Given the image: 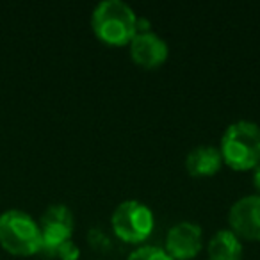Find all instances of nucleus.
<instances>
[{"label":"nucleus","mask_w":260,"mask_h":260,"mask_svg":"<svg viewBox=\"0 0 260 260\" xmlns=\"http://www.w3.org/2000/svg\"><path fill=\"white\" fill-rule=\"evenodd\" d=\"M219 152L224 162L234 170H253L260 164V126L249 119L230 123L223 132Z\"/></svg>","instance_id":"obj_1"},{"label":"nucleus","mask_w":260,"mask_h":260,"mask_svg":"<svg viewBox=\"0 0 260 260\" xmlns=\"http://www.w3.org/2000/svg\"><path fill=\"white\" fill-rule=\"evenodd\" d=\"M138 15L125 0H102L91 15V27L107 45H126L136 36Z\"/></svg>","instance_id":"obj_2"},{"label":"nucleus","mask_w":260,"mask_h":260,"mask_svg":"<svg viewBox=\"0 0 260 260\" xmlns=\"http://www.w3.org/2000/svg\"><path fill=\"white\" fill-rule=\"evenodd\" d=\"M0 244L15 255H34L41 248V230L29 212L9 209L0 214Z\"/></svg>","instance_id":"obj_3"},{"label":"nucleus","mask_w":260,"mask_h":260,"mask_svg":"<svg viewBox=\"0 0 260 260\" xmlns=\"http://www.w3.org/2000/svg\"><path fill=\"white\" fill-rule=\"evenodd\" d=\"M155 224V217L148 205L139 200H125L114 209L111 216V226L116 237L125 242L139 244L150 237Z\"/></svg>","instance_id":"obj_4"},{"label":"nucleus","mask_w":260,"mask_h":260,"mask_svg":"<svg viewBox=\"0 0 260 260\" xmlns=\"http://www.w3.org/2000/svg\"><path fill=\"white\" fill-rule=\"evenodd\" d=\"M41 230V248L40 253L47 258H54L55 249L61 242L72 239L75 217L68 205L64 203H52L45 209L40 217Z\"/></svg>","instance_id":"obj_5"},{"label":"nucleus","mask_w":260,"mask_h":260,"mask_svg":"<svg viewBox=\"0 0 260 260\" xmlns=\"http://www.w3.org/2000/svg\"><path fill=\"white\" fill-rule=\"evenodd\" d=\"M203 232L194 221H180L166 234V253L173 260H191L202 251Z\"/></svg>","instance_id":"obj_6"},{"label":"nucleus","mask_w":260,"mask_h":260,"mask_svg":"<svg viewBox=\"0 0 260 260\" xmlns=\"http://www.w3.org/2000/svg\"><path fill=\"white\" fill-rule=\"evenodd\" d=\"M230 230L239 239L260 241V194H248L239 198L228 212Z\"/></svg>","instance_id":"obj_7"},{"label":"nucleus","mask_w":260,"mask_h":260,"mask_svg":"<svg viewBox=\"0 0 260 260\" xmlns=\"http://www.w3.org/2000/svg\"><path fill=\"white\" fill-rule=\"evenodd\" d=\"M130 57L143 68H157L170 55V47L166 40L155 34L153 30L138 32L128 43Z\"/></svg>","instance_id":"obj_8"},{"label":"nucleus","mask_w":260,"mask_h":260,"mask_svg":"<svg viewBox=\"0 0 260 260\" xmlns=\"http://www.w3.org/2000/svg\"><path fill=\"white\" fill-rule=\"evenodd\" d=\"M223 157L217 146L198 145L185 157V170L192 177H210L221 170Z\"/></svg>","instance_id":"obj_9"},{"label":"nucleus","mask_w":260,"mask_h":260,"mask_svg":"<svg viewBox=\"0 0 260 260\" xmlns=\"http://www.w3.org/2000/svg\"><path fill=\"white\" fill-rule=\"evenodd\" d=\"M209 260H241L242 242L230 228L217 230L207 244Z\"/></svg>","instance_id":"obj_10"},{"label":"nucleus","mask_w":260,"mask_h":260,"mask_svg":"<svg viewBox=\"0 0 260 260\" xmlns=\"http://www.w3.org/2000/svg\"><path fill=\"white\" fill-rule=\"evenodd\" d=\"M125 260H173L160 246H139Z\"/></svg>","instance_id":"obj_11"},{"label":"nucleus","mask_w":260,"mask_h":260,"mask_svg":"<svg viewBox=\"0 0 260 260\" xmlns=\"http://www.w3.org/2000/svg\"><path fill=\"white\" fill-rule=\"evenodd\" d=\"M87 241H89V244L93 246L94 249H98V251H109L112 246L111 239H109L107 234H104L100 228H91V230L87 232Z\"/></svg>","instance_id":"obj_12"},{"label":"nucleus","mask_w":260,"mask_h":260,"mask_svg":"<svg viewBox=\"0 0 260 260\" xmlns=\"http://www.w3.org/2000/svg\"><path fill=\"white\" fill-rule=\"evenodd\" d=\"M79 255H80L79 246H77L72 239L61 242V244L57 246V249H55V256L61 258V260H77L79 258Z\"/></svg>","instance_id":"obj_13"},{"label":"nucleus","mask_w":260,"mask_h":260,"mask_svg":"<svg viewBox=\"0 0 260 260\" xmlns=\"http://www.w3.org/2000/svg\"><path fill=\"white\" fill-rule=\"evenodd\" d=\"M152 27V23H150L148 18H145V16H138V20H136V34L138 32H148V30Z\"/></svg>","instance_id":"obj_14"},{"label":"nucleus","mask_w":260,"mask_h":260,"mask_svg":"<svg viewBox=\"0 0 260 260\" xmlns=\"http://www.w3.org/2000/svg\"><path fill=\"white\" fill-rule=\"evenodd\" d=\"M253 185L256 189V194H260V164L253 168Z\"/></svg>","instance_id":"obj_15"},{"label":"nucleus","mask_w":260,"mask_h":260,"mask_svg":"<svg viewBox=\"0 0 260 260\" xmlns=\"http://www.w3.org/2000/svg\"><path fill=\"white\" fill-rule=\"evenodd\" d=\"M94 260H104V258H94Z\"/></svg>","instance_id":"obj_16"}]
</instances>
